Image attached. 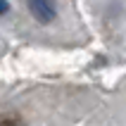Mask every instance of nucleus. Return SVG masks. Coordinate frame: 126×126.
Segmentation results:
<instances>
[{
	"instance_id": "f257e3e1",
	"label": "nucleus",
	"mask_w": 126,
	"mask_h": 126,
	"mask_svg": "<svg viewBox=\"0 0 126 126\" xmlns=\"http://www.w3.org/2000/svg\"><path fill=\"white\" fill-rule=\"evenodd\" d=\"M26 7L41 24H48V21H52L57 17V5L55 2H29Z\"/></svg>"
},
{
	"instance_id": "f03ea898",
	"label": "nucleus",
	"mask_w": 126,
	"mask_h": 126,
	"mask_svg": "<svg viewBox=\"0 0 126 126\" xmlns=\"http://www.w3.org/2000/svg\"><path fill=\"white\" fill-rule=\"evenodd\" d=\"M0 126H21L19 117H0Z\"/></svg>"
},
{
	"instance_id": "7ed1b4c3",
	"label": "nucleus",
	"mask_w": 126,
	"mask_h": 126,
	"mask_svg": "<svg viewBox=\"0 0 126 126\" xmlns=\"http://www.w3.org/2000/svg\"><path fill=\"white\" fill-rule=\"evenodd\" d=\"M7 10H10V5H7V2H0V17H2Z\"/></svg>"
}]
</instances>
